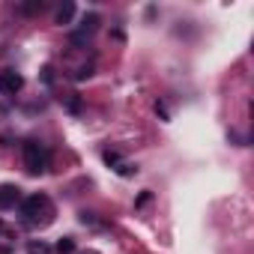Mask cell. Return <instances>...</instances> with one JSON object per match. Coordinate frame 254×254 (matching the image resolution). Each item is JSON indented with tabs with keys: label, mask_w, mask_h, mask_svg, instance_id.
<instances>
[{
	"label": "cell",
	"mask_w": 254,
	"mask_h": 254,
	"mask_svg": "<svg viewBox=\"0 0 254 254\" xmlns=\"http://www.w3.org/2000/svg\"><path fill=\"white\" fill-rule=\"evenodd\" d=\"M99 27V15L96 12H90V15H84V21H81V33L87 36V33H93Z\"/></svg>",
	"instance_id": "cell-6"
},
{
	"label": "cell",
	"mask_w": 254,
	"mask_h": 254,
	"mask_svg": "<svg viewBox=\"0 0 254 254\" xmlns=\"http://www.w3.org/2000/svg\"><path fill=\"white\" fill-rule=\"evenodd\" d=\"M27 254H51V245H45L42 239L39 242H27Z\"/></svg>",
	"instance_id": "cell-8"
},
{
	"label": "cell",
	"mask_w": 254,
	"mask_h": 254,
	"mask_svg": "<svg viewBox=\"0 0 254 254\" xmlns=\"http://www.w3.org/2000/svg\"><path fill=\"white\" fill-rule=\"evenodd\" d=\"M90 75H93V63H87V66H81L75 78H78V81H84V78H90Z\"/></svg>",
	"instance_id": "cell-10"
},
{
	"label": "cell",
	"mask_w": 254,
	"mask_h": 254,
	"mask_svg": "<svg viewBox=\"0 0 254 254\" xmlns=\"http://www.w3.org/2000/svg\"><path fill=\"white\" fill-rule=\"evenodd\" d=\"M81 221H84V224H93L96 218H93V212H81Z\"/></svg>",
	"instance_id": "cell-12"
},
{
	"label": "cell",
	"mask_w": 254,
	"mask_h": 254,
	"mask_svg": "<svg viewBox=\"0 0 254 254\" xmlns=\"http://www.w3.org/2000/svg\"><path fill=\"white\" fill-rule=\"evenodd\" d=\"M45 165H48L45 150H42L36 141H27V144H24V168H27L30 174H45Z\"/></svg>",
	"instance_id": "cell-1"
},
{
	"label": "cell",
	"mask_w": 254,
	"mask_h": 254,
	"mask_svg": "<svg viewBox=\"0 0 254 254\" xmlns=\"http://www.w3.org/2000/svg\"><path fill=\"white\" fill-rule=\"evenodd\" d=\"M45 206H48V197H45V194H33V197H27V200L21 203V212H24L27 218H36L39 209H45Z\"/></svg>",
	"instance_id": "cell-3"
},
{
	"label": "cell",
	"mask_w": 254,
	"mask_h": 254,
	"mask_svg": "<svg viewBox=\"0 0 254 254\" xmlns=\"http://www.w3.org/2000/svg\"><path fill=\"white\" fill-rule=\"evenodd\" d=\"M21 194H18V189L15 186H0V209H9V206H15V200H18Z\"/></svg>",
	"instance_id": "cell-4"
},
{
	"label": "cell",
	"mask_w": 254,
	"mask_h": 254,
	"mask_svg": "<svg viewBox=\"0 0 254 254\" xmlns=\"http://www.w3.org/2000/svg\"><path fill=\"white\" fill-rule=\"evenodd\" d=\"M156 114H159L162 120H171V114H168V108H165L162 102H156Z\"/></svg>",
	"instance_id": "cell-11"
},
{
	"label": "cell",
	"mask_w": 254,
	"mask_h": 254,
	"mask_svg": "<svg viewBox=\"0 0 254 254\" xmlns=\"http://www.w3.org/2000/svg\"><path fill=\"white\" fill-rule=\"evenodd\" d=\"M21 87H24V78H21L18 72H12V69L0 72V93H6V96H15Z\"/></svg>",
	"instance_id": "cell-2"
},
{
	"label": "cell",
	"mask_w": 254,
	"mask_h": 254,
	"mask_svg": "<svg viewBox=\"0 0 254 254\" xmlns=\"http://www.w3.org/2000/svg\"><path fill=\"white\" fill-rule=\"evenodd\" d=\"M57 254H75V239L72 236H63L57 242Z\"/></svg>",
	"instance_id": "cell-7"
},
{
	"label": "cell",
	"mask_w": 254,
	"mask_h": 254,
	"mask_svg": "<svg viewBox=\"0 0 254 254\" xmlns=\"http://www.w3.org/2000/svg\"><path fill=\"white\" fill-rule=\"evenodd\" d=\"M117 174H120V177H132V174H135V168H132L129 162H117Z\"/></svg>",
	"instance_id": "cell-9"
},
{
	"label": "cell",
	"mask_w": 254,
	"mask_h": 254,
	"mask_svg": "<svg viewBox=\"0 0 254 254\" xmlns=\"http://www.w3.org/2000/svg\"><path fill=\"white\" fill-rule=\"evenodd\" d=\"M72 15H75V6H72V3H63V6L57 9L54 21H57V24H69V21H72Z\"/></svg>",
	"instance_id": "cell-5"
}]
</instances>
